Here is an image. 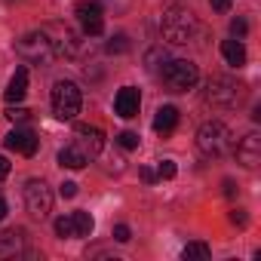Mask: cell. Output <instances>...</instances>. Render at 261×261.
Masks as SVG:
<instances>
[{"instance_id":"cell-1","label":"cell","mask_w":261,"mask_h":261,"mask_svg":"<svg viewBox=\"0 0 261 261\" xmlns=\"http://www.w3.org/2000/svg\"><path fill=\"white\" fill-rule=\"evenodd\" d=\"M160 31H163V37H166L169 43H178V46H181V43H188V40L194 37V31H197V19H194L191 10L175 7V10H166V13H163Z\"/></svg>"},{"instance_id":"cell-2","label":"cell","mask_w":261,"mask_h":261,"mask_svg":"<svg viewBox=\"0 0 261 261\" xmlns=\"http://www.w3.org/2000/svg\"><path fill=\"white\" fill-rule=\"evenodd\" d=\"M230 148V129L218 120H209L197 129V151L203 157H221Z\"/></svg>"},{"instance_id":"cell-3","label":"cell","mask_w":261,"mask_h":261,"mask_svg":"<svg viewBox=\"0 0 261 261\" xmlns=\"http://www.w3.org/2000/svg\"><path fill=\"white\" fill-rule=\"evenodd\" d=\"M16 49H19V56H22L25 62H31V65H49V62L56 59V46H53V40H49L46 31H28V34L16 43Z\"/></svg>"},{"instance_id":"cell-4","label":"cell","mask_w":261,"mask_h":261,"mask_svg":"<svg viewBox=\"0 0 261 261\" xmlns=\"http://www.w3.org/2000/svg\"><path fill=\"white\" fill-rule=\"evenodd\" d=\"M160 77H163V83H166L172 92H188V89L197 86L200 71H197V65L188 62V59H169V65L163 68Z\"/></svg>"},{"instance_id":"cell-5","label":"cell","mask_w":261,"mask_h":261,"mask_svg":"<svg viewBox=\"0 0 261 261\" xmlns=\"http://www.w3.org/2000/svg\"><path fill=\"white\" fill-rule=\"evenodd\" d=\"M80 105H83V95L77 89V83L71 80H59L53 86V111L59 120H74L80 114Z\"/></svg>"},{"instance_id":"cell-6","label":"cell","mask_w":261,"mask_h":261,"mask_svg":"<svg viewBox=\"0 0 261 261\" xmlns=\"http://www.w3.org/2000/svg\"><path fill=\"white\" fill-rule=\"evenodd\" d=\"M243 98V86L230 77H212L206 83V101L215 108H237Z\"/></svg>"},{"instance_id":"cell-7","label":"cell","mask_w":261,"mask_h":261,"mask_svg":"<svg viewBox=\"0 0 261 261\" xmlns=\"http://www.w3.org/2000/svg\"><path fill=\"white\" fill-rule=\"evenodd\" d=\"M25 209L40 221L53 212V191H49V185L43 178H31L25 185Z\"/></svg>"},{"instance_id":"cell-8","label":"cell","mask_w":261,"mask_h":261,"mask_svg":"<svg viewBox=\"0 0 261 261\" xmlns=\"http://www.w3.org/2000/svg\"><path fill=\"white\" fill-rule=\"evenodd\" d=\"M74 16L80 19V28L86 37H98L105 31V19H101V4H95V0H83V4H77Z\"/></svg>"},{"instance_id":"cell-9","label":"cell","mask_w":261,"mask_h":261,"mask_svg":"<svg viewBox=\"0 0 261 261\" xmlns=\"http://www.w3.org/2000/svg\"><path fill=\"white\" fill-rule=\"evenodd\" d=\"M77 148L86 154V157H98L101 148H105V136L98 126H89V123H80L77 126Z\"/></svg>"},{"instance_id":"cell-10","label":"cell","mask_w":261,"mask_h":261,"mask_svg":"<svg viewBox=\"0 0 261 261\" xmlns=\"http://www.w3.org/2000/svg\"><path fill=\"white\" fill-rule=\"evenodd\" d=\"M139 108H142V95H139L136 86H123V89L117 92V98H114V111H117L123 120L139 117Z\"/></svg>"},{"instance_id":"cell-11","label":"cell","mask_w":261,"mask_h":261,"mask_svg":"<svg viewBox=\"0 0 261 261\" xmlns=\"http://www.w3.org/2000/svg\"><path fill=\"white\" fill-rule=\"evenodd\" d=\"M4 145L10 148V151H16V154H25V157H34L37 154V136L31 133V129H13V133L4 139Z\"/></svg>"},{"instance_id":"cell-12","label":"cell","mask_w":261,"mask_h":261,"mask_svg":"<svg viewBox=\"0 0 261 261\" xmlns=\"http://www.w3.org/2000/svg\"><path fill=\"white\" fill-rule=\"evenodd\" d=\"M237 160L246 166V169H255L261 163V136L258 133H249L246 139H240L237 145Z\"/></svg>"},{"instance_id":"cell-13","label":"cell","mask_w":261,"mask_h":261,"mask_svg":"<svg viewBox=\"0 0 261 261\" xmlns=\"http://www.w3.org/2000/svg\"><path fill=\"white\" fill-rule=\"evenodd\" d=\"M53 31L59 34L56 40L49 37V40H53V46H56V56H71V59H74V56H80L83 43H80V37H77L71 28H62V25H59V28H53Z\"/></svg>"},{"instance_id":"cell-14","label":"cell","mask_w":261,"mask_h":261,"mask_svg":"<svg viewBox=\"0 0 261 261\" xmlns=\"http://www.w3.org/2000/svg\"><path fill=\"white\" fill-rule=\"evenodd\" d=\"M25 92H28V68H16V74H13V80H10V86H7V101L13 105H19L22 98H25Z\"/></svg>"},{"instance_id":"cell-15","label":"cell","mask_w":261,"mask_h":261,"mask_svg":"<svg viewBox=\"0 0 261 261\" xmlns=\"http://www.w3.org/2000/svg\"><path fill=\"white\" fill-rule=\"evenodd\" d=\"M175 126H178V108H172V105H163V108L157 111V117H154V129H157L160 136H169Z\"/></svg>"},{"instance_id":"cell-16","label":"cell","mask_w":261,"mask_h":261,"mask_svg":"<svg viewBox=\"0 0 261 261\" xmlns=\"http://www.w3.org/2000/svg\"><path fill=\"white\" fill-rule=\"evenodd\" d=\"M86 163H89V157H86L77 145H68V148L59 151V166H62V169H83Z\"/></svg>"},{"instance_id":"cell-17","label":"cell","mask_w":261,"mask_h":261,"mask_svg":"<svg viewBox=\"0 0 261 261\" xmlns=\"http://www.w3.org/2000/svg\"><path fill=\"white\" fill-rule=\"evenodd\" d=\"M221 56H224V62L233 65V68H243V65H246V46H243L240 40H224V43H221Z\"/></svg>"},{"instance_id":"cell-18","label":"cell","mask_w":261,"mask_h":261,"mask_svg":"<svg viewBox=\"0 0 261 261\" xmlns=\"http://www.w3.org/2000/svg\"><path fill=\"white\" fill-rule=\"evenodd\" d=\"M22 237H25V230H4V233H0V252H4V255H16L22 249Z\"/></svg>"},{"instance_id":"cell-19","label":"cell","mask_w":261,"mask_h":261,"mask_svg":"<svg viewBox=\"0 0 261 261\" xmlns=\"http://www.w3.org/2000/svg\"><path fill=\"white\" fill-rule=\"evenodd\" d=\"M145 65H148V71H151V74H163V68L169 65L166 49H163V46H154V49L145 56Z\"/></svg>"},{"instance_id":"cell-20","label":"cell","mask_w":261,"mask_h":261,"mask_svg":"<svg viewBox=\"0 0 261 261\" xmlns=\"http://www.w3.org/2000/svg\"><path fill=\"white\" fill-rule=\"evenodd\" d=\"M71 215H74V230H77V237H89L92 227H95L92 215H89V212H71Z\"/></svg>"},{"instance_id":"cell-21","label":"cell","mask_w":261,"mask_h":261,"mask_svg":"<svg viewBox=\"0 0 261 261\" xmlns=\"http://www.w3.org/2000/svg\"><path fill=\"white\" fill-rule=\"evenodd\" d=\"M209 255H212V249H209L206 243H188V246L181 249V258H188V261H191V258H200V261H206Z\"/></svg>"},{"instance_id":"cell-22","label":"cell","mask_w":261,"mask_h":261,"mask_svg":"<svg viewBox=\"0 0 261 261\" xmlns=\"http://www.w3.org/2000/svg\"><path fill=\"white\" fill-rule=\"evenodd\" d=\"M56 233H59L62 240L77 237V230H74V215H59V218H56Z\"/></svg>"},{"instance_id":"cell-23","label":"cell","mask_w":261,"mask_h":261,"mask_svg":"<svg viewBox=\"0 0 261 261\" xmlns=\"http://www.w3.org/2000/svg\"><path fill=\"white\" fill-rule=\"evenodd\" d=\"M139 142H142V139H139V133H129V129L117 136V145H120V148H126V151H136V148H139Z\"/></svg>"},{"instance_id":"cell-24","label":"cell","mask_w":261,"mask_h":261,"mask_svg":"<svg viewBox=\"0 0 261 261\" xmlns=\"http://www.w3.org/2000/svg\"><path fill=\"white\" fill-rule=\"evenodd\" d=\"M105 49H108V53H126V49H129V37H126V34H117V37L108 40Z\"/></svg>"},{"instance_id":"cell-25","label":"cell","mask_w":261,"mask_h":261,"mask_svg":"<svg viewBox=\"0 0 261 261\" xmlns=\"http://www.w3.org/2000/svg\"><path fill=\"white\" fill-rule=\"evenodd\" d=\"M230 34H233V37H237V40H243V37H246V34H249V22H246V19H240V16H237V19H233V22H230Z\"/></svg>"},{"instance_id":"cell-26","label":"cell","mask_w":261,"mask_h":261,"mask_svg":"<svg viewBox=\"0 0 261 261\" xmlns=\"http://www.w3.org/2000/svg\"><path fill=\"white\" fill-rule=\"evenodd\" d=\"M7 117H10L13 123H25V120L31 117V111H28V108H22V105H16V108H7Z\"/></svg>"},{"instance_id":"cell-27","label":"cell","mask_w":261,"mask_h":261,"mask_svg":"<svg viewBox=\"0 0 261 261\" xmlns=\"http://www.w3.org/2000/svg\"><path fill=\"white\" fill-rule=\"evenodd\" d=\"M175 172H178V166H175L172 160H160V166H157V178H175Z\"/></svg>"},{"instance_id":"cell-28","label":"cell","mask_w":261,"mask_h":261,"mask_svg":"<svg viewBox=\"0 0 261 261\" xmlns=\"http://www.w3.org/2000/svg\"><path fill=\"white\" fill-rule=\"evenodd\" d=\"M117 243H129V240H133V230H129L126 224H114V233H111Z\"/></svg>"},{"instance_id":"cell-29","label":"cell","mask_w":261,"mask_h":261,"mask_svg":"<svg viewBox=\"0 0 261 261\" xmlns=\"http://www.w3.org/2000/svg\"><path fill=\"white\" fill-rule=\"evenodd\" d=\"M59 194H62L65 200H71V197H77V185H74V181H62V188H59Z\"/></svg>"},{"instance_id":"cell-30","label":"cell","mask_w":261,"mask_h":261,"mask_svg":"<svg viewBox=\"0 0 261 261\" xmlns=\"http://www.w3.org/2000/svg\"><path fill=\"white\" fill-rule=\"evenodd\" d=\"M209 4H212L215 13H227L230 10V0H209Z\"/></svg>"},{"instance_id":"cell-31","label":"cell","mask_w":261,"mask_h":261,"mask_svg":"<svg viewBox=\"0 0 261 261\" xmlns=\"http://www.w3.org/2000/svg\"><path fill=\"white\" fill-rule=\"evenodd\" d=\"M230 221L240 224V227H246V212H243V209H233V212H230Z\"/></svg>"},{"instance_id":"cell-32","label":"cell","mask_w":261,"mask_h":261,"mask_svg":"<svg viewBox=\"0 0 261 261\" xmlns=\"http://www.w3.org/2000/svg\"><path fill=\"white\" fill-rule=\"evenodd\" d=\"M7 175H10V160H7V157H0V181H4Z\"/></svg>"},{"instance_id":"cell-33","label":"cell","mask_w":261,"mask_h":261,"mask_svg":"<svg viewBox=\"0 0 261 261\" xmlns=\"http://www.w3.org/2000/svg\"><path fill=\"white\" fill-rule=\"evenodd\" d=\"M224 197H237V185L230 178H224Z\"/></svg>"},{"instance_id":"cell-34","label":"cell","mask_w":261,"mask_h":261,"mask_svg":"<svg viewBox=\"0 0 261 261\" xmlns=\"http://www.w3.org/2000/svg\"><path fill=\"white\" fill-rule=\"evenodd\" d=\"M142 178H145V181H148V185H151V181H157V172H154V169H148V166H145V169H142Z\"/></svg>"},{"instance_id":"cell-35","label":"cell","mask_w":261,"mask_h":261,"mask_svg":"<svg viewBox=\"0 0 261 261\" xmlns=\"http://www.w3.org/2000/svg\"><path fill=\"white\" fill-rule=\"evenodd\" d=\"M7 212H10V206H7V200H4V197H0V221L7 218Z\"/></svg>"}]
</instances>
